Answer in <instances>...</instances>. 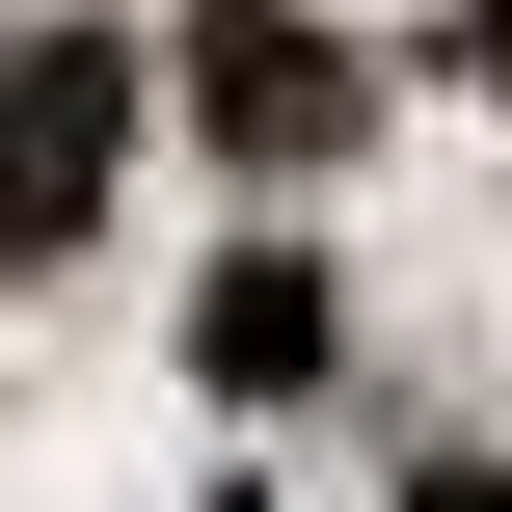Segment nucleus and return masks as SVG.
<instances>
[{
    "instance_id": "f257e3e1",
    "label": "nucleus",
    "mask_w": 512,
    "mask_h": 512,
    "mask_svg": "<svg viewBox=\"0 0 512 512\" xmlns=\"http://www.w3.org/2000/svg\"><path fill=\"white\" fill-rule=\"evenodd\" d=\"M135 162V27H0V270H54Z\"/></svg>"
},
{
    "instance_id": "f03ea898",
    "label": "nucleus",
    "mask_w": 512,
    "mask_h": 512,
    "mask_svg": "<svg viewBox=\"0 0 512 512\" xmlns=\"http://www.w3.org/2000/svg\"><path fill=\"white\" fill-rule=\"evenodd\" d=\"M189 108H216V162H270V189H297V162L351 135V54H324L297 0H216V27H189Z\"/></svg>"
},
{
    "instance_id": "7ed1b4c3",
    "label": "nucleus",
    "mask_w": 512,
    "mask_h": 512,
    "mask_svg": "<svg viewBox=\"0 0 512 512\" xmlns=\"http://www.w3.org/2000/svg\"><path fill=\"white\" fill-rule=\"evenodd\" d=\"M189 351H216L243 405H297V378H324V270H297V243H243V270L189 297Z\"/></svg>"
},
{
    "instance_id": "20e7f679",
    "label": "nucleus",
    "mask_w": 512,
    "mask_h": 512,
    "mask_svg": "<svg viewBox=\"0 0 512 512\" xmlns=\"http://www.w3.org/2000/svg\"><path fill=\"white\" fill-rule=\"evenodd\" d=\"M405 512H512V459H432V486H405Z\"/></svg>"
}]
</instances>
